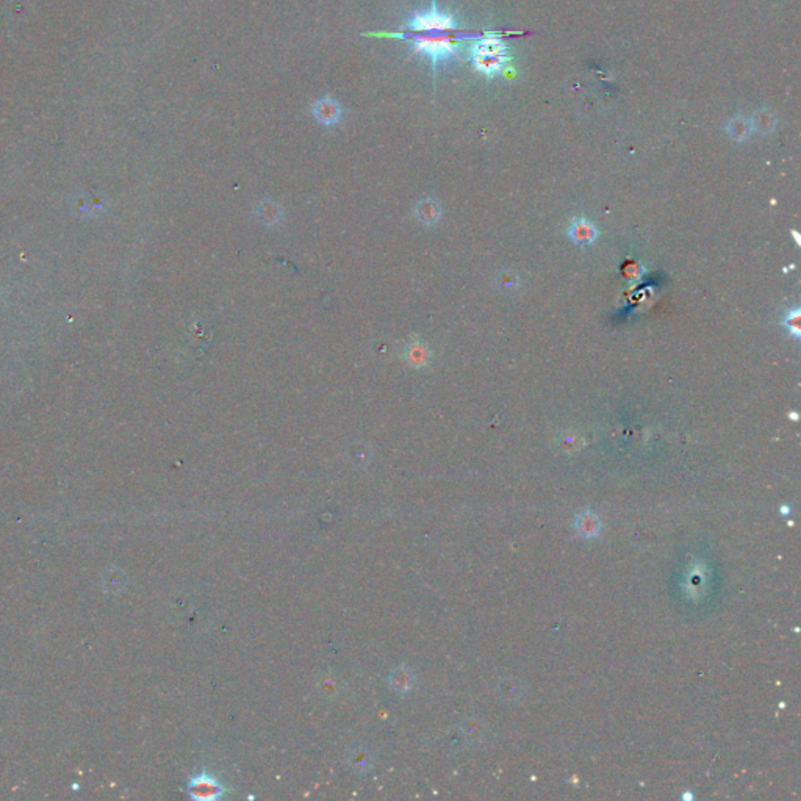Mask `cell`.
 <instances>
[{
  "label": "cell",
  "instance_id": "cell-9",
  "mask_svg": "<svg viewBox=\"0 0 801 801\" xmlns=\"http://www.w3.org/2000/svg\"><path fill=\"white\" fill-rule=\"evenodd\" d=\"M751 130H753V124L747 120H743V117H734L726 127L728 135L737 143H742L745 139H748Z\"/></svg>",
  "mask_w": 801,
  "mask_h": 801
},
{
  "label": "cell",
  "instance_id": "cell-10",
  "mask_svg": "<svg viewBox=\"0 0 801 801\" xmlns=\"http://www.w3.org/2000/svg\"><path fill=\"white\" fill-rule=\"evenodd\" d=\"M407 357L410 360V364H414L415 366L421 368L424 366L429 361V354L428 350L420 343H415L414 346H410V350L407 352Z\"/></svg>",
  "mask_w": 801,
  "mask_h": 801
},
{
  "label": "cell",
  "instance_id": "cell-7",
  "mask_svg": "<svg viewBox=\"0 0 801 801\" xmlns=\"http://www.w3.org/2000/svg\"><path fill=\"white\" fill-rule=\"evenodd\" d=\"M190 790L193 792V797L196 795V797L210 798V797L219 795L221 787L210 776H198V778H194L193 784L190 786Z\"/></svg>",
  "mask_w": 801,
  "mask_h": 801
},
{
  "label": "cell",
  "instance_id": "cell-3",
  "mask_svg": "<svg viewBox=\"0 0 801 801\" xmlns=\"http://www.w3.org/2000/svg\"><path fill=\"white\" fill-rule=\"evenodd\" d=\"M565 233L571 240V243H575L576 246L581 248L591 246L598 240V235H600L594 222L587 218H582V216L571 219L568 222Z\"/></svg>",
  "mask_w": 801,
  "mask_h": 801
},
{
  "label": "cell",
  "instance_id": "cell-5",
  "mask_svg": "<svg viewBox=\"0 0 801 801\" xmlns=\"http://www.w3.org/2000/svg\"><path fill=\"white\" fill-rule=\"evenodd\" d=\"M313 116L316 117L318 122L329 127V125H333L340 121L341 107L331 97H324V99L318 101L313 105Z\"/></svg>",
  "mask_w": 801,
  "mask_h": 801
},
{
  "label": "cell",
  "instance_id": "cell-6",
  "mask_svg": "<svg viewBox=\"0 0 801 801\" xmlns=\"http://www.w3.org/2000/svg\"><path fill=\"white\" fill-rule=\"evenodd\" d=\"M257 216L264 226L273 227L282 219V208L273 199H263L257 204Z\"/></svg>",
  "mask_w": 801,
  "mask_h": 801
},
{
  "label": "cell",
  "instance_id": "cell-12",
  "mask_svg": "<svg viewBox=\"0 0 801 801\" xmlns=\"http://www.w3.org/2000/svg\"><path fill=\"white\" fill-rule=\"evenodd\" d=\"M753 127L761 132V134H769V132L775 129V120H773V117L767 113H764V115L761 113L756 117Z\"/></svg>",
  "mask_w": 801,
  "mask_h": 801
},
{
  "label": "cell",
  "instance_id": "cell-2",
  "mask_svg": "<svg viewBox=\"0 0 801 801\" xmlns=\"http://www.w3.org/2000/svg\"><path fill=\"white\" fill-rule=\"evenodd\" d=\"M471 61L476 71L485 77H494L507 66L512 57L507 53V46L498 33H485L482 38L473 41Z\"/></svg>",
  "mask_w": 801,
  "mask_h": 801
},
{
  "label": "cell",
  "instance_id": "cell-1",
  "mask_svg": "<svg viewBox=\"0 0 801 801\" xmlns=\"http://www.w3.org/2000/svg\"><path fill=\"white\" fill-rule=\"evenodd\" d=\"M459 32L454 15L438 11L435 0H432L429 11L414 13L407 29L396 33H371V37H388L409 41L415 53H424L432 61V72H437V65L449 57H457L463 39Z\"/></svg>",
  "mask_w": 801,
  "mask_h": 801
},
{
  "label": "cell",
  "instance_id": "cell-8",
  "mask_svg": "<svg viewBox=\"0 0 801 801\" xmlns=\"http://www.w3.org/2000/svg\"><path fill=\"white\" fill-rule=\"evenodd\" d=\"M800 323H801V312L798 307L786 310L784 316L781 318L783 329L795 340L801 338V324Z\"/></svg>",
  "mask_w": 801,
  "mask_h": 801
},
{
  "label": "cell",
  "instance_id": "cell-11",
  "mask_svg": "<svg viewBox=\"0 0 801 801\" xmlns=\"http://www.w3.org/2000/svg\"><path fill=\"white\" fill-rule=\"evenodd\" d=\"M496 283H498L499 290L515 291L520 285V281L517 278V276L512 274V273H499Z\"/></svg>",
  "mask_w": 801,
  "mask_h": 801
},
{
  "label": "cell",
  "instance_id": "cell-4",
  "mask_svg": "<svg viewBox=\"0 0 801 801\" xmlns=\"http://www.w3.org/2000/svg\"><path fill=\"white\" fill-rule=\"evenodd\" d=\"M414 212H415V218L420 221L423 226L428 227L435 226L442 218L440 202L432 198H424L420 202H416Z\"/></svg>",
  "mask_w": 801,
  "mask_h": 801
}]
</instances>
